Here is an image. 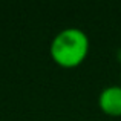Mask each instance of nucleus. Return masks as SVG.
I'll list each match as a JSON object with an SVG mask.
<instances>
[{
	"label": "nucleus",
	"instance_id": "obj_1",
	"mask_svg": "<svg viewBox=\"0 0 121 121\" xmlns=\"http://www.w3.org/2000/svg\"><path fill=\"white\" fill-rule=\"evenodd\" d=\"M49 52L58 66L75 68L84 61L89 54V37L83 29L66 28L52 39Z\"/></svg>",
	"mask_w": 121,
	"mask_h": 121
},
{
	"label": "nucleus",
	"instance_id": "obj_2",
	"mask_svg": "<svg viewBox=\"0 0 121 121\" xmlns=\"http://www.w3.org/2000/svg\"><path fill=\"white\" fill-rule=\"evenodd\" d=\"M98 106L106 115L121 117V84L104 87L98 95Z\"/></svg>",
	"mask_w": 121,
	"mask_h": 121
}]
</instances>
